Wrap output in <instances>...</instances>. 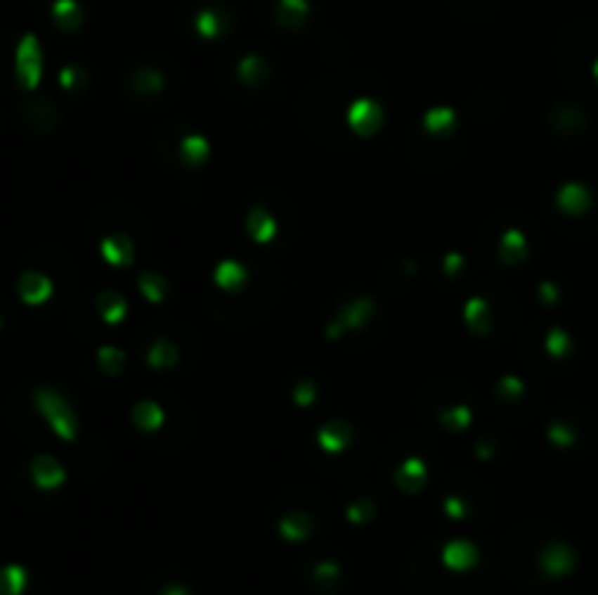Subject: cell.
I'll list each match as a JSON object with an SVG mask.
<instances>
[{
	"instance_id": "6da1fadb",
	"label": "cell",
	"mask_w": 598,
	"mask_h": 595,
	"mask_svg": "<svg viewBox=\"0 0 598 595\" xmlns=\"http://www.w3.org/2000/svg\"><path fill=\"white\" fill-rule=\"evenodd\" d=\"M35 400H38V409H41V414L50 421V426L59 432L65 441H70L73 432H76V421H73L70 406L62 400L59 394H53V391H38Z\"/></svg>"
},
{
	"instance_id": "7a4b0ae2",
	"label": "cell",
	"mask_w": 598,
	"mask_h": 595,
	"mask_svg": "<svg viewBox=\"0 0 598 595\" xmlns=\"http://www.w3.org/2000/svg\"><path fill=\"white\" fill-rule=\"evenodd\" d=\"M18 79L27 91H32L41 79V47L35 35H24L18 44Z\"/></svg>"
},
{
	"instance_id": "3957f363",
	"label": "cell",
	"mask_w": 598,
	"mask_h": 595,
	"mask_svg": "<svg viewBox=\"0 0 598 595\" xmlns=\"http://www.w3.org/2000/svg\"><path fill=\"white\" fill-rule=\"evenodd\" d=\"M18 292H21L27 304H44L50 298V281L44 274L27 271V274H21V281H18Z\"/></svg>"
},
{
	"instance_id": "277c9868",
	"label": "cell",
	"mask_w": 598,
	"mask_h": 595,
	"mask_svg": "<svg viewBox=\"0 0 598 595\" xmlns=\"http://www.w3.org/2000/svg\"><path fill=\"white\" fill-rule=\"evenodd\" d=\"M32 479L38 487H59L65 479V470L53 459H35L32 461Z\"/></svg>"
},
{
	"instance_id": "5b68a950",
	"label": "cell",
	"mask_w": 598,
	"mask_h": 595,
	"mask_svg": "<svg viewBox=\"0 0 598 595\" xmlns=\"http://www.w3.org/2000/svg\"><path fill=\"white\" fill-rule=\"evenodd\" d=\"M473 561H476V551L467 543H450L447 549H443V563H447L450 569H467Z\"/></svg>"
},
{
	"instance_id": "8992f818",
	"label": "cell",
	"mask_w": 598,
	"mask_h": 595,
	"mask_svg": "<svg viewBox=\"0 0 598 595\" xmlns=\"http://www.w3.org/2000/svg\"><path fill=\"white\" fill-rule=\"evenodd\" d=\"M24 584H27V572L21 566L0 569V595H21Z\"/></svg>"
},
{
	"instance_id": "52a82bcc",
	"label": "cell",
	"mask_w": 598,
	"mask_h": 595,
	"mask_svg": "<svg viewBox=\"0 0 598 595\" xmlns=\"http://www.w3.org/2000/svg\"><path fill=\"white\" fill-rule=\"evenodd\" d=\"M53 18H56V24L65 27V30H73L76 24H79V6H76V0H56L53 4Z\"/></svg>"
},
{
	"instance_id": "ba28073f",
	"label": "cell",
	"mask_w": 598,
	"mask_h": 595,
	"mask_svg": "<svg viewBox=\"0 0 598 595\" xmlns=\"http://www.w3.org/2000/svg\"><path fill=\"white\" fill-rule=\"evenodd\" d=\"M134 414H138V418H134V421H138V423H143V426H155V423H161V418H164V414H161V409H158V406H149V403L138 406V411H134Z\"/></svg>"
},
{
	"instance_id": "9c48e42d",
	"label": "cell",
	"mask_w": 598,
	"mask_h": 595,
	"mask_svg": "<svg viewBox=\"0 0 598 595\" xmlns=\"http://www.w3.org/2000/svg\"><path fill=\"white\" fill-rule=\"evenodd\" d=\"M216 281H219L222 286H228V283H240V281H242V269H240L237 263H225V266H219Z\"/></svg>"
},
{
	"instance_id": "30bf717a",
	"label": "cell",
	"mask_w": 598,
	"mask_h": 595,
	"mask_svg": "<svg viewBox=\"0 0 598 595\" xmlns=\"http://www.w3.org/2000/svg\"><path fill=\"white\" fill-rule=\"evenodd\" d=\"M196 24H199V32H202V35H207V38L216 35V15H214V12H202Z\"/></svg>"
},
{
	"instance_id": "8fae6325",
	"label": "cell",
	"mask_w": 598,
	"mask_h": 595,
	"mask_svg": "<svg viewBox=\"0 0 598 595\" xmlns=\"http://www.w3.org/2000/svg\"><path fill=\"white\" fill-rule=\"evenodd\" d=\"M280 9L295 12L301 18V15H306V9H310V6H306V0H280Z\"/></svg>"
}]
</instances>
